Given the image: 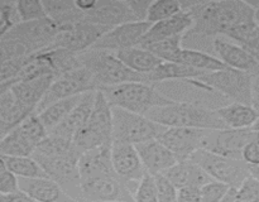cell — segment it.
I'll list each match as a JSON object with an SVG mask.
<instances>
[{
  "label": "cell",
  "mask_w": 259,
  "mask_h": 202,
  "mask_svg": "<svg viewBox=\"0 0 259 202\" xmlns=\"http://www.w3.org/2000/svg\"><path fill=\"white\" fill-rule=\"evenodd\" d=\"M20 191L25 192L37 202H63L72 199L65 193L62 187L48 178H19ZM76 202V201H75Z\"/></svg>",
  "instance_id": "obj_24"
},
{
  "label": "cell",
  "mask_w": 259,
  "mask_h": 202,
  "mask_svg": "<svg viewBox=\"0 0 259 202\" xmlns=\"http://www.w3.org/2000/svg\"><path fill=\"white\" fill-rule=\"evenodd\" d=\"M147 118L167 128H194L206 130L228 129L215 109L190 103H174L167 106L154 108Z\"/></svg>",
  "instance_id": "obj_2"
},
{
  "label": "cell",
  "mask_w": 259,
  "mask_h": 202,
  "mask_svg": "<svg viewBox=\"0 0 259 202\" xmlns=\"http://www.w3.org/2000/svg\"><path fill=\"white\" fill-rule=\"evenodd\" d=\"M22 23L17 2H0V37L7 34L9 30Z\"/></svg>",
  "instance_id": "obj_38"
},
{
  "label": "cell",
  "mask_w": 259,
  "mask_h": 202,
  "mask_svg": "<svg viewBox=\"0 0 259 202\" xmlns=\"http://www.w3.org/2000/svg\"><path fill=\"white\" fill-rule=\"evenodd\" d=\"M34 113H37L35 109L20 103L10 88L0 91V134H2V138L14 130L25 119H28Z\"/></svg>",
  "instance_id": "obj_20"
},
{
  "label": "cell",
  "mask_w": 259,
  "mask_h": 202,
  "mask_svg": "<svg viewBox=\"0 0 259 202\" xmlns=\"http://www.w3.org/2000/svg\"><path fill=\"white\" fill-rule=\"evenodd\" d=\"M242 159L248 166H259V141L253 140L244 146Z\"/></svg>",
  "instance_id": "obj_47"
},
{
  "label": "cell",
  "mask_w": 259,
  "mask_h": 202,
  "mask_svg": "<svg viewBox=\"0 0 259 202\" xmlns=\"http://www.w3.org/2000/svg\"><path fill=\"white\" fill-rule=\"evenodd\" d=\"M182 42H184V35H177V37L154 43V44L148 45L146 48L163 62H177L180 53L184 49Z\"/></svg>",
  "instance_id": "obj_36"
},
{
  "label": "cell",
  "mask_w": 259,
  "mask_h": 202,
  "mask_svg": "<svg viewBox=\"0 0 259 202\" xmlns=\"http://www.w3.org/2000/svg\"><path fill=\"white\" fill-rule=\"evenodd\" d=\"M214 56H217L227 67L259 75V63L242 45L237 44L227 37H217L214 39Z\"/></svg>",
  "instance_id": "obj_18"
},
{
  "label": "cell",
  "mask_w": 259,
  "mask_h": 202,
  "mask_svg": "<svg viewBox=\"0 0 259 202\" xmlns=\"http://www.w3.org/2000/svg\"><path fill=\"white\" fill-rule=\"evenodd\" d=\"M63 202H75L73 199H68V201H63Z\"/></svg>",
  "instance_id": "obj_55"
},
{
  "label": "cell",
  "mask_w": 259,
  "mask_h": 202,
  "mask_svg": "<svg viewBox=\"0 0 259 202\" xmlns=\"http://www.w3.org/2000/svg\"><path fill=\"white\" fill-rule=\"evenodd\" d=\"M0 163L19 178H46L47 173L33 157H7L2 156ZM50 178V177H48Z\"/></svg>",
  "instance_id": "obj_33"
},
{
  "label": "cell",
  "mask_w": 259,
  "mask_h": 202,
  "mask_svg": "<svg viewBox=\"0 0 259 202\" xmlns=\"http://www.w3.org/2000/svg\"><path fill=\"white\" fill-rule=\"evenodd\" d=\"M17 7L22 23L48 19L43 2H38V0H18Z\"/></svg>",
  "instance_id": "obj_39"
},
{
  "label": "cell",
  "mask_w": 259,
  "mask_h": 202,
  "mask_svg": "<svg viewBox=\"0 0 259 202\" xmlns=\"http://www.w3.org/2000/svg\"><path fill=\"white\" fill-rule=\"evenodd\" d=\"M73 144L81 154L113 143V108L103 91H96L95 105L88 124L76 133Z\"/></svg>",
  "instance_id": "obj_5"
},
{
  "label": "cell",
  "mask_w": 259,
  "mask_h": 202,
  "mask_svg": "<svg viewBox=\"0 0 259 202\" xmlns=\"http://www.w3.org/2000/svg\"><path fill=\"white\" fill-rule=\"evenodd\" d=\"M81 97H82V95L73 96V97L65 98V100L56 101V103L51 104L50 106L43 109L42 111L37 113L40 121L43 123V125L47 128V130L51 131L53 130L56 126L60 125V124L67 118L68 114L75 109V106L80 103Z\"/></svg>",
  "instance_id": "obj_31"
},
{
  "label": "cell",
  "mask_w": 259,
  "mask_h": 202,
  "mask_svg": "<svg viewBox=\"0 0 259 202\" xmlns=\"http://www.w3.org/2000/svg\"><path fill=\"white\" fill-rule=\"evenodd\" d=\"M0 202H37V201H34L32 197L28 196L25 192L19 191V192H15V193L2 194V196H0Z\"/></svg>",
  "instance_id": "obj_49"
},
{
  "label": "cell",
  "mask_w": 259,
  "mask_h": 202,
  "mask_svg": "<svg viewBox=\"0 0 259 202\" xmlns=\"http://www.w3.org/2000/svg\"><path fill=\"white\" fill-rule=\"evenodd\" d=\"M114 55L129 68L141 75H148L153 70H156L163 61L154 56L151 50L143 47H132L126 49H121Z\"/></svg>",
  "instance_id": "obj_28"
},
{
  "label": "cell",
  "mask_w": 259,
  "mask_h": 202,
  "mask_svg": "<svg viewBox=\"0 0 259 202\" xmlns=\"http://www.w3.org/2000/svg\"><path fill=\"white\" fill-rule=\"evenodd\" d=\"M151 27L152 24L148 22H133L118 25L106 32L93 48L115 53L126 48L138 47Z\"/></svg>",
  "instance_id": "obj_15"
},
{
  "label": "cell",
  "mask_w": 259,
  "mask_h": 202,
  "mask_svg": "<svg viewBox=\"0 0 259 202\" xmlns=\"http://www.w3.org/2000/svg\"><path fill=\"white\" fill-rule=\"evenodd\" d=\"M229 188V184L223 182H209L201 187V202H220L228 193Z\"/></svg>",
  "instance_id": "obj_41"
},
{
  "label": "cell",
  "mask_w": 259,
  "mask_h": 202,
  "mask_svg": "<svg viewBox=\"0 0 259 202\" xmlns=\"http://www.w3.org/2000/svg\"><path fill=\"white\" fill-rule=\"evenodd\" d=\"M20 191L19 177L10 172L3 163H0V193L10 194Z\"/></svg>",
  "instance_id": "obj_43"
},
{
  "label": "cell",
  "mask_w": 259,
  "mask_h": 202,
  "mask_svg": "<svg viewBox=\"0 0 259 202\" xmlns=\"http://www.w3.org/2000/svg\"><path fill=\"white\" fill-rule=\"evenodd\" d=\"M166 129L146 115L113 108V140L137 145L158 139Z\"/></svg>",
  "instance_id": "obj_8"
},
{
  "label": "cell",
  "mask_w": 259,
  "mask_h": 202,
  "mask_svg": "<svg viewBox=\"0 0 259 202\" xmlns=\"http://www.w3.org/2000/svg\"><path fill=\"white\" fill-rule=\"evenodd\" d=\"M250 4H252V7L255 9V22H257V24L259 25V2H253L250 3Z\"/></svg>",
  "instance_id": "obj_52"
},
{
  "label": "cell",
  "mask_w": 259,
  "mask_h": 202,
  "mask_svg": "<svg viewBox=\"0 0 259 202\" xmlns=\"http://www.w3.org/2000/svg\"><path fill=\"white\" fill-rule=\"evenodd\" d=\"M154 178H156L159 202H177L179 188L163 174H157Z\"/></svg>",
  "instance_id": "obj_42"
},
{
  "label": "cell",
  "mask_w": 259,
  "mask_h": 202,
  "mask_svg": "<svg viewBox=\"0 0 259 202\" xmlns=\"http://www.w3.org/2000/svg\"><path fill=\"white\" fill-rule=\"evenodd\" d=\"M177 202H201V187L179 188Z\"/></svg>",
  "instance_id": "obj_48"
},
{
  "label": "cell",
  "mask_w": 259,
  "mask_h": 202,
  "mask_svg": "<svg viewBox=\"0 0 259 202\" xmlns=\"http://www.w3.org/2000/svg\"><path fill=\"white\" fill-rule=\"evenodd\" d=\"M215 111L228 129H250L259 118L252 105L239 103L227 104L215 109Z\"/></svg>",
  "instance_id": "obj_27"
},
{
  "label": "cell",
  "mask_w": 259,
  "mask_h": 202,
  "mask_svg": "<svg viewBox=\"0 0 259 202\" xmlns=\"http://www.w3.org/2000/svg\"><path fill=\"white\" fill-rule=\"evenodd\" d=\"M60 33V27L51 19L23 22L0 38H8L19 43L28 52L34 55L48 49Z\"/></svg>",
  "instance_id": "obj_10"
},
{
  "label": "cell",
  "mask_w": 259,
  "mask_h": 202,
  "mask_svg": "<svg viewBox=\"0 0 259 202\" xmlns=\"http://www.w3.org/2000/svg\"><path fill=\"white\" fill-rule=\"evenodd\" d=\"M139 183L124 181L116 172L81 179L78 202H136L134 193Z\"/></svg>",
  "instance_id": "obj_7"
},
{
  "label": "cell",
  "mask_w": 259,
  "mask_h": 202,
  "mask_svg": "<svg viewBox=\"0 0 259 202\" xmlns=\"http://www.w3.org/2000/svg\"><path fill=\"white\" fill-rule=\"evenodd\" d=\"M109 30L110 28L101 27V25L82 20L76 24L60 28V33L48 49L65 48V49L72 50L80 55L93 48L94 44Z\"/></svg>",
  "instance_id": "obj_12"
},
{
  "label": "cell",
  "mask_w": 259,
  "mask_h": 202,
  "mask_svg": "<svg viewBox=\"0 0 259 202\" xmlns=\"http://www.w3.org/2000/svg\"><path fill=\"white\" fill-rule=\"evenodd\" d=\"M47 176L57 182L73 201H80L81 179L78 162L81 153L72 140L50 134L33 153Z\"/></svg>",
  "instance_id": "obj_1"
},
{
  "label": "cell",
  "mask_w": 259,
  "mask_h": 202,
  "mask_svg": "<svg viewBox=\"0 0 259 202\" xmlns=\"http://www.w3.org/2000/svg\"><path fill=\"white\" fill-rule=\"evenodd\" d=\"M111 162L114 171L120 178L131 183H139L148 172L146 171L136 145L113 140Z\"/></svg>",
  "instance_id": "obj_16"
},
{
  "label": "cell",
  "mask_w": 259,
  "mask_h": 202,
  "mask_svg": "<svg viewBox=\"0 0 259 202\" xmlns=\"http://www.w3.org/2000/svg\"><path fill=\"white\" fill-rule=\"evenodd\" d=\"M250 130H253L254 133H259V118L257 119V121H255L254 124H253V126L250 128Z\"/></svg>",
  "instance_id": "obj_53"
},
{
  "label": "cell",
  "mask_w": 259,
  "mask_h": 202,
  "mask_svg": "<svg viewBox=\"0 0 259 202\" xmlns=\"http://www.w3.org/2000/svg\"><path fill=\"white\" fill-rule=\"evenodd\" d=\"M202 75H205V72L187 65L177 62H163L156 70L146 75V78L147 83L158 85V83L168 82V81L192 80V78H199Z\"/></svg>",
  "instance_id": "obj_29"
},
{
  "label": "cell",
  "mask_w": 259,
  "mask_h": 202,
  "mask_svg": "<svg viewBox=\"0 0 259 202\" xmlns=\"http://www.w3.org/2000/svg\"><path fill=\"white\" fill-rule=\"evenodd\" d=\"M177 63L187 65L190 67H194L205 73L215 72V71L227 68V66L217 56L210 55V53L206 52H201V50L187 49V48H184L182 52L180 53L179 58H177Z\"/></svg>",
  "instance_id": "obj_32"
},
{
  "label": "cell",
  "mask_w": 259,
  "mask_h": 202,
  "mask_svg": "<svg viewBox=\"0 0 259 202\" xmlns=\"http://www.w3.org/2000/svg\"><path fill=\"white\" fill-rule=\"evenodd\" d=\"M111 144L81 154L80 162H78L80 179L115 172L113 162H111Z\"/></svg>",
  "instance_id": "obj_26"
},
{
  "label": "cell",
  "mask_w": 259,
  "mask_h": 202,
  "mask_svg": "<svg viewBox=\"0 0 259 202\" xmlns=\"http://www.w3.org/2000/svg\"><path fill=\"white\" fill-rule=\"evenodd\" d=\"M137 150L141 156L146 171L152 176L162 174L177 163V158L159 139L137 144Z\"/></svg>",
  "instance_id": "obj_19"
},
{
  "label": "cell",
  "mask_w": 259,
  "mask_h": 202,
  "mask_svg": "<svg viewBox=\"0 0 259 202\" xmlns=\"http://www.w3.org/2000/svg\"><path fill=\"white\" fill-rule=\"evenodd\" d=\"M194 25L191 15L187 12H181L180 14L163 20V22L152 24L147 34L141 40L139 47H148L154 43L162 42L168 38L177 37V35H185Z\"/></svg>",
  "instance_id": "obj_22"
},
{
  "label": "cell",
  "mask_w": 259,
  "mask_h": 202,
  "mask_svg": "<svg viewBox=\"0 0 259 202\" xmlns=\"http://www.w3.org/2000/svg\"><path fill=\"white\" fill-rule=\"evenodd\" d=\"M255 140L259 141V133H255Z\"/></svg>",
  "instance_id": "obj_54"
},
{
  "label": "cell",
  "mask_w": 259,
  "mask_h": 202,
  "mask_svg": "<svg viewBox=\"0 0 259 202\" xmlns=\"http://www.w3.org/2000/svg\"><path fill=\"white\" fill-rule=\"evenodd\" d=\"M56 76L47 75L40 76V77L37 78H32V80L20 81V82L13 85L10 90L13 91L15 97L20 103L30 106V108H34L35 111H37L38 105L45 98L46 93L48 92Z\"/></svg>",
  "instance_id": "obj_25"
},
{
  "label": "cell",
  "mask_w": 259,
  "mask_h": 202,
  "mask_svg": "<svg viewBox=\"0 0 259 202\" xmlns=\"http://www.w3.org/2000/svg\"><path fill=\"white\" fill-rule=\"evenodd\" d=\"M43 5L48 19L55 22L60 28L85 20V13L72 0H46Z\"/></svg>",
  "instance_id": "obj_30"
},
{
  "label": "cell",
  "mask_w": 259,
  "mask_h": 202,
  "mask_svg": "<svg viewBox=\"0 0 259 202\" xmlns=\"http://www.w3.org/2000/svg\"><path fill=\"white\" fill-rule=\"evenodd\" d=\"M35 148L15 129L3 136L0 141V154L7 157H32Z\"/></svg>",
  "instance_id": "obj_34"
},
{
  "label": "cell",
  "mask_w": 259,
  "mask_h": 202,
  "mask_svg": "<svg viewBox=\"0 0 259 202\" xmlns=\"http://www.w3.org/2000/svg\"><path fill=\"white\" fill-rule=\"evenodd\" d=\"M238 194L250 202H259V181L254 177L249 176L238 187Z\"/></svg>",
  "instance_id": "obj_44"
},
{
  "label": "cell",
  "mask_w": 259,
  "mask_h": 202,
  "mask_svg": "<svg viewBox=\"0 0 259 202\" xmlns=\"http://www.w3.org/2000/svg\"><path fill=\"white\" fill-rule=\"evenodd\" d=\"M162 174L166 176L177 188L202 187L209 182L215 181L192 159L177 162L174 167L167 169Z\"/></svg>",
  "instance_id": "obj_23"
},
{
  "label": "cell",
  "mask_w": 259,
  "mask_h": 202,
  "mask_svg": "<svg viewBox=\"0 0 259 202\" xmlns=\"http://www.w3.org/2000/svg\"><path fill=\"white\" fill-rule=\"evenodd\" d=\"M239 45L249 52L259 63V25L248 34V37Z\"/></svg>",
  "instance_id": "obj_45"
},
{
  "label": "cell",
  "mask_w": 259,
  "mask_h": 202,
  "mask_svg": "<svg viewBox=\"0 0 259 202\" xmlns=\"http://www.w3.org/2000/svg\"><path fill=\"white\" fill-rule=\"evenodd\" d=\"M81 66L94 76L98 88L110 87L125 82H146V75L129 70L114 53L90 48L80 53Z\"/></svg>",
  "instance_id": "obj_4"
},
{
  "label": "cell",
  "mask_w": 259,
  "mask_h": 202,
  "mask_svg": "<svg viewBox=\"0 0 259 202\" xmlns=\"http://www.w3.org/2000/svg\"><path fill=\"white\" fill-rule=\"evenodd\" d=\"M181 12H184L181 2H177V0H156V2H152L151 7H149L146 22L156 24V23L163 22V20L175 17Z\"/></svg>",
  "instance_id": "obj_37"
},
{
  "label": "cell",
  "mask_w": 259,
  "mask_h": 202,
  "mask_svg": "<svg viewBox=\"0 0 259 202\" xmlns=\"http://www.w3.org/2000/svg\"><path fill=\"white\" fill-rule=\"evenodd\" d=\"M136 202H159L158 191H157L156 178L152 174L147 173L139 182L134 193Z\"/></svg>",
  "instance_id": "obj_40"
},
{
  "label": "cell",
  "mask_w": 259,
  "mask_h": 202,
  "mask_svg": "<svg viewBox=\"0 0 259 202\" xmlns=\"http://www.w3.org/2000/svg\"><path fill=\"white\" fill-rule=\"evenodd\" d=\"M212 179L229 184L230 187H240L247 177L250 176L249 166L243 159L212 153L206 149H200L191 157Z\"/></svg>",
  "instance_id": "obj_9"
},
{
  "label": "cell",
  "mask_w": 259,
  "mask_h": 202,
  "mask_svg": "<svg viewBox=\"0 0 259 202\" xmlns=\"http://www.w3.org/2000/svg\"><path fill=\"white\" fill-rule=\"evenodd\" d=\"M15 130H17L23 138L27 139L29 143H32L34 146L39 145V144L50 135V131H48L47 128L43 125V123L40 121L37 113H34L33 115H30L29 118L25 119L19 126L15 128Z\"/></svg>",
  "instance_id": "obj_35"
},
{
  "label": "cell",
  "mask_w": 259,
  "mask_h": 202,
  "mask_svg": "<svg viewBox=\"0 0 259 202\" xmlns=\"http://www.w3.org/2000/svg\"><path fill=\"white\" fill-rule=\"evenodd\" d=\"M252 106L255 109V110H257V113L259 114V87L254 90V97H253Z\"/></svg>",
  "instance_id": "obj_50"
},
{
  "label": "cell",
  "mask_w": 259,
  "mask_h": 202,
  "mask_svg": "<svg viewBox=\"0 0 259 202\" xmlns=\"http://www.w3.org/2000/svg\"><path fill=\"white\" fill-rule=\"evenodd\" d=\"M201 85L211 88L233 103L252 105L254 97V76L244 71L227 67L205 73L196 78Z\"/></svg>",
  "instance_id": "obj_6"
},
{
  "label": "cell",
  "mask_w": 259,
  "mask_h": 202,
  "mask_svg": "<svg viewBox=\"0 0 259 202\" xmlns=\"http://www.w3.org/2000/svg\"><path fill=\"white\" fill-rule=\"evenodd\" d=\"M100 90L111 108H120L141 115H147L154 108L176 103L162 93L156 85L146 82H125Z\"/></svg>",
  "instance_id": "obj_3"
},
{
  "label": "cell",
  "mask_w": 259,
  "mask_h": 202,
  "mask_svg": "<svg viewBox=\"0 0 259 202\" xmlns=\"http://www.w3.org/2000/svg\"><path fill=\"white\" fill-rule=\"evenodd\" d=\"M129 8L133 12L134 17L138 22H146L147 15H148L149 7H151V0H126Z\"/></svg>",
  "instance_id": "obj_46"
},
{
  "label": "cell",
  "mask_w": 259,
  "mask_h": 202,
  "mask_svg": "<svg viewBox=\"0 0 259 202\" xmlns=\"http://www.w3.org/2000/svg\"><path fill=\"white\" fill-rule=\"evenodd\" d=\"M85 20L110 29L126 23L138 22L126 0H96L95 7L85 13Z\"/></svg>",
  "instance_id": "obj_17"
},
{
  "label": "cell",
  "mask_w": 259,
  "mask_h": 202,
  "mask_svg": "<svg viewBox=\"0 0 259 202\" xmlns=\"http://www.w3.org/2000/svg\"><path fill=\"white\" fill-rule=\"evenodd\" d=\"M209 131L206 129L167 128L158 139L176 156L177 161H187L204 148Z\"/></svg>",
  "instance_id": "obj_14"
},
{
  "label": "cell",
  "mask_w": 259,
  "mask_h": 202,
  "mask_svg": "<svg viewBox=\"0 0 259 202\" xmlns=\"http://www.w3.org/2000/svg\"><path fill=\"white\" fill-rule=\"evenodd\" d=\"M255 140V133L250 129H222L210 130L204 141V148L212 153L242 159L244 146Z\"/></svg>",
  "instance_id": "obj_13"
},
{
  "label": "cell",
  "mask_w": 259,
  "mask_h": 202,
  "mask_svg": "<svg viewBox=\"0 0 259 202\" xmlns=\"http://www.w3.org/2000/svg\"><path fill=\"white\" fill-rule=\"evenodd\" d=\"M95 98L96 91H90V92L83 93L80 103L68 114L67 118L60 125L56 126L53 130H51L50 134L56 136H61L63 139H68V140H72L76 133L88 124L89 119H90L91 114H93L94 105H95Z\"/></svg>",
  "instance_id": "obj_21"
},
{
  "label": "cell",
  "mask_w": 259,
  "mask_h": 202,
  "mask_svg": "<svg viewBox=\"0 0 259 202\" xmlns=\"http://www.w3.org/2000/svg\"><path fill=\"white\" fill-rule=\"evenodd\" d=\"M249 173L259 181V166H249Z\"/></svg>",
  "instance_id": "obj_51"
},
{
  "label": "cell",
  "mask_w": 259,
  "mask_h": 202,
  "mask_svg": "<svg viewBox=\"0 0 259 202\" xmlns=\"http://www.w3.org/2000/svg\"><path fill=\"white\" fill-rule=\"evenodd\" d=\"M98 90V85L94 80L93 73L88 68L78 67L55 78L50 90L46 93L45 98L38 105L37 113L42 111L43 109H46L56 101L65 100V98L80 96L86 92H90V91Z\"/></svg>",
  "instance_id": "obj_11"
}]
</instances>
